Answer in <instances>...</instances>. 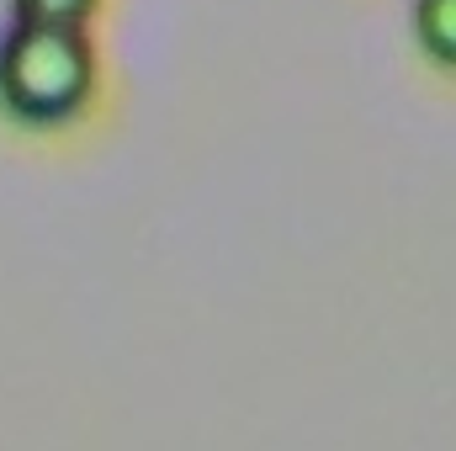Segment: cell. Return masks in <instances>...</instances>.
I'll return each mask as SVG.
<instances>
[{
    "label": "cell",
    "mask_w": 456,
    "mask_h": 451,
    "mask_svg": "<svg viewBox=\"0 0 456 451\" xmlns=\"http://www.w3.org/2000/svg\"><path fill=\"white\" fill-rule=\"evenodd\" d=\"M102 0H11V16H27V21H69V27H86L96 16Z\"/></svg>",
    "instance_id": "obj_3"
},
{
    "label": "cell",
    "mask_w": 456,
    "mask_h": 451,
    "mask_svg": "<svg viewBox=\"0 0 456 451\" xmlns=\"http://www.w3.org/2000/svg\"><path fill=\"white\" fill-rule=\"evenodd\" d=\"M96 96V48L86 27L11 16L0 27V112L27 127H64Z\"/></svg>",
    "instance_id": "obj_1"
},
{
    "label": "cell",
    "mask_w": 456,
    "mask_h": 451,
    "mask_svg": "<svg viewBox=\"0 0 456 451\" xmlns=\"http://www.w3.org/2000/svg\"><path fill=\"white\" fill-rule=\"evenodd\" d=\"M414 43L441 75H456V0H414Z\"/></svg>",
    "instance_id": "obj_2"
}]
</instances>
